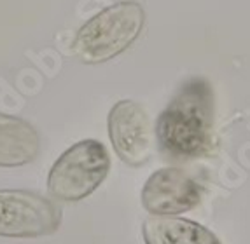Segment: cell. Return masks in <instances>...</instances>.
Masks as SVG:
<instances>
[{
	"label": "cell",
	"mask_w": 250,
	"mask_h": 244,
	"mask_svg": "<svg viewBox=\"0 0 250 244\" xmlns=\"http://www.w3.org/2000/svg\"><path fill=\"white\" fill-rule=\"evenodd\" d=\"M213 89L203 77L180 84L156 122L159 149L173 159H194L212 147Z\"/></svg>",
	"instance_id": "1"
},
{
	"label": "cell",
	"mask_w": 250,
	"mask_h": 244,
	"mask_svg": "<svg viewBox=\"0 0 250 244\" xmlns=\"http://www.w3.org/2000/svg\"><path fill=\"white\" fill-rule=\"evenodd\" d=\"M146 13L138 2H117L88 19L72 40V54L86 65L116 58L140 35Z\"/></svg>",
	"instance_id": "2"
},
{
	"label": "cell",
	"mask_w": 250,
	"mask_h": 244,
	"mask_svg": "<svg viewBox=\"0 0 250 244\" xmlns=\"http://www.w3.org/2000/svg\"><path fill=\"white\" fill-rule=\"evenodd\" d=\"M110 155L102 141L81 140L54 161L47 174V190L60 201H83L104 183Z\"/></svg>",
	"instance_id": "3"
},
{
	"label": "cell",
	"mask_w": 250,
	"mask_h": 244,
	"mask_svg": "<svg viewBox=\"0 0 250 244\" xmlns=\"http://www.w3.org/2000/svg\"><path fill=\"white\" fill-rule=\"evenodd\" d=\"M60 225L62 209L51 199L28 190H0V237H44Z\"/></svg>",
	"instance_id": "4"
},
{
	"label": "cell",
	"mask_w": 250,
	"mask_h": 244,
	"mask_svg": "<svg viewBox=\"0 0 250 244\" xmlns=\"http://www.w3.org/2000/svg\"><path fill=\"white\" fill-rule=\"evenodd\" d=\"M108 136L117 157L128 166L146 164L154 149L150 119L137 101L121 99L108 112Z\"/></svg>",
	"instance_id": "5"
},
{
	"label": "cell",
	"mask_w": 250,
	"mask_h": 244,
	"mask_svg": "<svg viewBox=\"0 0 250 244\" xmlns=\"http://www.w3.org/2000/svg\"><path fill=\"white\" fill-rule=\"evenodd\" d=\"M200 183L180 168H161L147 178L142 188V206L156 216H175L191 211L201 201Z\"/></svg>",
	"instance_id": "6"
},
{
	"label": "cell",
	"mask_w": 250,
	"mask_h": 244,
	"mask_svg": "<svg viewBox=\"0 0 250 244\" xmlns=\"http://www.w3.org/2000/svg\"><path fill=\"white\" fill-rule=\"evenodd\" d=\"M41 138L35 128L20 117L0 113V168H20L35 161Z\"/></svg>",
	"instance_id": "7"
},
{
	"label": "cell",
	"mask_w": 250,
	"mask_h": 244,
	"mask_svg": "<svg viewBox=\"0 0 250 244\" xmlns=\"http://www.w3.org/2000/svg\"><path fill=\"white\" fill-rule=\"evenodd\" d=\"M142 236L146 244H221L210 228L177 216H149Z\"/></svg>",
	"instance_id": "8"
}]
</instances>
